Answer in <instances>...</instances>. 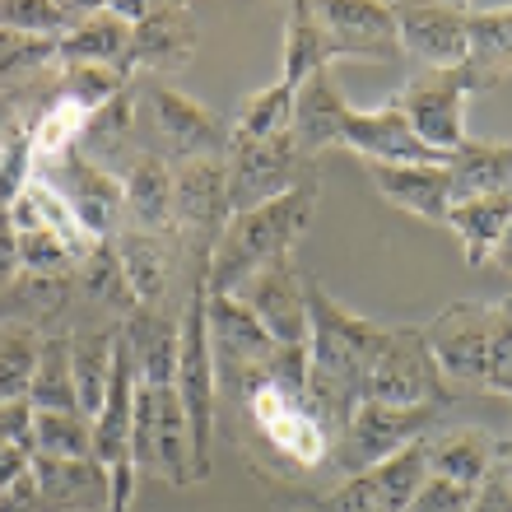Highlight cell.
Instances as JSON below:
<instances>
[{
    "instance_id": "obj_11",
    "label": "cell",
    "mask_w": 512,
    "mask_h": 512,
    "mask_svg": "<svg viewBox=\"0 0 512 512\" xmlns=\"http://www.w3.org/2000/svg\"><path fill=\"white\" fill-rule=\"evenodd\" d=\"M298 145L294 131L270 135V140H247V145H229L224 154V168H229V210L243 215V210H256V205L280 201L284 191L298 187Z\"/></svg>"
},
{
    "instance_id": "obj_40",
    "label": "cell",
    "mask_w": 512,
    "mask_h": 512,
    "mask_svg": "<svg viewBox=\"0 0 512 512\" xmlns=\"http://www.w3.org/2000/svg\"><path fill=\"white\" fill-rule=\"evenodd\" d=\"M33 122L24 117H10L0 126V210H14V201L28 191L33 182Z\"/></svg>"
},
{
    "instance_id": "obj_4",
    "label": "cell",
    "mask_w": 512,
    "mask_h": 512,
    "mask_svg": "<svg viewBox=\"0 0 512 512\" xmlns=\"http://www.w3.org/2000/svg\"><path fill=\"white\" fill-rule=\"evenodd\" d=\"M131 461L135 475L163 480L173 489L201 485L196 457H191V424L177 387H149L135 382V419H131Z\"/></svg>"
},
{
    "instance_id": "obj_47",
    "label": "cell",
    "mask_w": 512,
    "mask_h": 512,
    "mask_svg": "<svg viewBox=\"0 0 512 512\" xmlns=\"http://www.w3.org/2000/svg\"><path fill=\"white\" fill-rule=\"evenodd\" d=\"M466 508H471V494L438 480V475H429L424 489L415 494V503H410V512H466Z\"/></svg>"
},
{
    "instance_id": "obj_38",
    "label": "cell",
    "mask_w": 512,
    "mask_h": 512,
    "mask_svg": "<svg viewBox=\"0 0 512 512\" xmlns=\"http://www.w3.org/2000/svg\"><path fill=\"white\" fill-rule=\"evenodd\" d=\"M364 475L378 485L382 503H387L391 512H410L415 494L424 489V480H429V438L401 447L396 457H387L382 466H373V471H364Z\"/></svg>"
},
{
    "instance_id": "obj_33",
    "label": "cell",
    "mask_w": 512,
    "mask_h": 512,
    "mask_svg": "<svg viewBox=\"0 0 512 512\" xmlns=\"http://www.w3.org/2000/svg\"><path fill=\"white\" fill-rule=\"evenodd\" d=\"M80 294L89 308L108 312V317H122V326L135 317V294L131 284H126L122 275V261H117V252H112V243H98L94 252L80 261Z\"/></svg>"
},
{
    "instance_id": "obj_52",
    "label": "cell",
    "mask_w": 512,
    "mask_h": 512,
    "mask_svg": "<svg viewBox=\"0 0 512 512\" xmlns=\"http://www.w3.org/2000/svg\"><path fill=\"white\" fill-rule=\"evenodd\" d=\"M10 229V210H0V233Z\"/></svg>"
},
{
    "instance_id": "obj_10",
    "label": "cell",
    "mask_w": 512,
    "mask_h": 512,
    "mask_svg": "<svg viewBox=\"0 0 512 512\" xmlns=\"http://www.w3.org/2000/svg\"><path fill=\"white\" fill-rule=\"evenodd\" d=\"M201 42V24L191 5L177 0H145V14L131 24V47H126V75H163V70L191 66Z\"/></svg>"
},
{
    "instance_id": "obj_22",
    "label": "cell",
    "mask_w": 512,
    "mask_h": 512,
    "mask_svg": "<svg viewBox=\"0 0 512 512\" xmlns=\"http://www.w3.org/2000/svg\"><path fill=\"white\" fill-rule=\"evenodd\" d=\"M33 480L42 494V512H108V471L98 461H56L33 457Z\"/></svg>"
},
{
    "instance_id": "obj_20",
    "label": "cell",
    "mask_w": 512,
    "mask_h": 512,
    "mask_svg": "<svg viewBox=\"0 0 512 512\" xmlns=\"http://www.w3.org/2000/svg\"><path fill=\"white\" fill-rule=\"evenodd\" d=\"M122 196H126V219L131 229L159 233L173 238L177 233V215H173V163L163 154H131L122 173Z\"/></svg>"
},
{
    "instance_id": "obj_34",
    "label": "cell",
    "mask_w": 512,
    "mask_h": 512,
    "mask_svg": "<svg viewBox=\"0 0 512 512\" xmlns=\"http://www.w3.org/2000/svg\"><path fill=\"white\" fill-rule=\"evenodd\" d=\"M294 122V89L284 80L256 89L243 98L238 117L229 122V145H247V140H270V135H284Z\"/></svg>"
},
{
    "instance_id": "obj_19",
    "label": "cell",
    "mask_w": 512,
    "mask_h": 512,
    "mask_svg": "<svg viewBox=\"0 0 512 512\" xmlns=\"http://www.w3.org/2000/svg\"><path fill=\"white\" fill-rule=\"evenodd\" d=\"M350 98L340 89L336 80V66H322L312 70L308 80L298 84L294 94V145L298 154L308 159V154H322V149H340V135H345V122H350Z\"/></svg>"
},
{
    "instance_id": "obj_45",
    "label": "cell",
    "mask_w": 512,
    "mask_h": 512,
    "mask_svg": "<svg viewBox=\"0 0 512 512\" xmlns=\"http://www.w3.org/2000/svg\"><path fill=\"white\" fill-rule=\"evenodd\" d=\"M485 387L512 396V294L494 303V331H489V368Z\"/></svg>"
},
{
    "instance_id": "obj_14",
    "label": "cell",
    "mask_w": 512,
    "mask_h": 512,
    "mask_svg": "<svg viewBox=\"0 0 512 512\" xmlns=\"http://www.w3.org/2000/svg\"><path fill=\"white\" fill-rule=\"evenodd\" d=\"M489 331H494V303H452L424 326V340H429L443 378L485 382Z\"/></svg>"
},
{
    "instance_id": "obj_17",
    "label": "cell",
    "mask_w": 512,
    "mask_h": 512,
    "mask_svg": "<svg viewBox=\"0 0 512 512\" xmlns=\"http://www.w3.org/2000/svg\"><path fill=\"white\" fill-rule=\"evenodd\" d=\"M401 52L419 56L429 70L466 66V5H391Z\"/></svg>"
},
{
    "instance_id": "obj_43",
    "label": "cell",
    "mask_w": 512,
    "mask_h": 512,
    "mask_svg": "<svg viewBox=\"0 0 512 512\" xmlns=\"http://www.w3.org/2000/svg\"><path fill=\"white\" fill-rule=\"evenodd\" d=\"M126 89H131V75L122 66H61V98H75L84 112L108 108Z\"/></svg>"
},
{
    "instance_id": "obj_8",
    "label": "cell",
    "mask_w": 512,
    "mask_h": 512,
    "mask_svg": "<svg viewBox=\"0 0 512 512\" xmlns=\"http://www.w3.org/2000/svg\"><path fill=\"white\" fill-rule=\"evenodd\" d=\"M173 215L177 233L191 243L196 256H210L219 233L229 224V168L224 154H205V159L173 163Z\"/></svg>"
},
{
    "instance_id": "obj_6",
    "label": "cell",
    "mask_w": 512,
    "mask_h": 512,
    "mask_svg": "<svg viewBox=\"0 0 512 512\" xmlns=\"http://www.w3.org/2000/svg\"><path fill=\"white\" fill-rule=\"evenodd\" d=\"M438 405H387V401H359V410L350 415L345 433L331 443V461L345 475H364L373 466H382L387 457H396L401 447L429 438L438 424Z\"/></svg>"
},
{
    "instance_id": "obj_32",
    "label": "cell",
    "mask_w": 512,
    "mask_h": 512,
    "mask_svg": "<svg viewBox=\"0 0 512 512\" xmlns=\"http://www.w3.org/2000/svg\"><path fill=\"white\" fill-rule=\"evenodd\" d=\"M322 66H336L331 38H326V28H322V19H317V10H312V0H298L294 10H289V24H284V70H280V80L298 94V84Z\"/></svg>"
},
{
    "instance_id": "obj_31",
    "label": "cell",
    "mask_w": 512,
    "mask_h": 512,
    "mask_svg": "<svg viewBox=\"0 0 512 512\" xmlns=\"http://www.w3.org/2000/svg\"><path fill=\"white\" fill-rule=\"evenodd\" d=\"M466 66L494 84L512 70V5H466Z\"/></svg>"
},
{
    "instance_id": "obj_16",
    "label": "cell",
    "mask_w": 512,
    "mask_h": 512,
    "mask_svg": "<svg viewBox=\"0 0 512 512\" xmlns=\"http://www.w3.org/2000/svg\"><path fill=\"white\" fill-rule=\"evenodd\" d=\"M61 163V196L70 201L75 219L84 224V233L94 243H112L126 229V196H122V177L108 173L103 163L84 159L80 149H70Z\"/></svg>"
},
{
    "instance_id": "obj_37",
    "label": "cell",
    "mask_w": 512,
    "mask_h": 512,
    "mask_svg": "<svg viewBox=\"0 0 512 512\" xmlns=\"http://www.w3.org/2000/svg\"><path fill=\"white\" fill-rule=\"evenodd\" d=\"M42 331L28 322H0V401H28Z\"/></svg>"
},
{
    "instance_id": "obj_50",
    "label": "cell",
    "mask_w": 512,
    "mask_h": 512,
    "mask_svg": "<svg viewBox=\"0 0 512 512\" xmlns=\"http://www.w3.org/2000/svg\"><path fill=\"white\" fill-rule=\"evenodd\" d=\"M24 275V266H19V247H14V229L0 233V289H10L14 280Z\"/></svg>"
},
{
    "instance_id": "obj_27",
    "label": "cell",
    "mask_w": 512,
    "mask_h": 512,
    "mask_svg": "<svg viewBox=\"0 0 512 512\" xmlns=\"http://www.w3.org/2000/svg\"><path fill=\"white\" fill-rule=\"evenodd\" d=\"M131 47V24L112 5H94L61 38V66H122Z\"/></svg>"
},
{
    "instance_id": "obj_29",
    "label": "cell",
    "mask_w": 512,
    "mask_h": 512,
    "mask_svg": "<svg viewBox=\"0 0 512 512\" xmlns=\"http://www.w3.org/2000/svg\"><path fill=\"white\" fill-rule=\"evenodd\" d=\"M512 224V191H499V196H475V201H452L447 210V229L461 238L466 247V266H480L494 256L499 238Z\"/></svg>"
},
{
    "instance_id": "obj_51",
    "label": "cell",
    "mask_w": 512,
    "mask_h": 512,
    "mask_svg": "<svg viewBox=\"0 0 512 512\" xmlns=\"http://www.w3.org/2000/svg\"><path fill=\"white\" fill-rule=\"evenodd\" d=\"M494 261H499V266L512 275V224H508V233L499 238V247H494Z\"/></svg>"
},
{
    "instance_id": "obj_7",
    "label": "cell",
    "mask_w": 512,
    "mask_h": 512,
    "mask_svg": "<svg viewBox=\"0 0 512 512\" xmlns=\"http://www.w3.org/2000/svg\"><path fill=\"white\" fill-rule=\"evenodd\" d=\"M368 401L387 405H438L447 401V378L433 359L419 326H387L373 373H368Z\"/></svg>"
},
{
    "instance_id": "obj_15",
    "label": "cell",
    "mask_w": 512,
    "mask_h": 512,
    "mask_svg": "<svg viewBox=\"0 0 512 512\" xmlns=\"http://www.w3.org/2000/svg\"><path fill=\"white\" fill-rule=\"evenodd\" d=\"M149 117H154V131L163 135V149L168 159H205V154H229V122L210 112L196 98L177 94L168 84H149Z\"/></svg>"
},
{
    "instance_id": "obj_24",
    "label": "cell",
    "mask_w": 512,
    "mask_h": 512,
    "mask_svg": "<svg viewBox=\"0 0 512 512\" xmlns=\"http://www.w3.org/2000/svg\"><path fill=\"white\" fill-rule=\"evenodd\" d=\"M112 252L122 261V275H126V284H131L135 303H140V308H163L168 280H173V247H168V238L126 224V229L112 238Z\"/></svg>"
},
{
    "instance_id": "obj_30",
    "label": "cell",
    "mask_w": 512,
    "mask_h": 512,
    "mask_svg": "<svg viewBox=\"0 0 512 512\" xmlns=\"http://www.w3.org/2000/svg\"><path fill=\"white\" fill-rule=\"evenodd\" d=\"M489 471H494V443H489L485 433L452 429L443 438H429V475H438L447 485L475 494V489L485 485Z\"/></svg>"
},
{
    "instance_id": "obj_46",
    "label": "cell",
    "mask_w": 512,
    "mask_h": 512,
    "mask_svg": "<svg viewBox=\"0 0 512 512\" xmlns=\"http://www.w3.org/2000/svg\"><path fill=\"white\" fill-rule=\"evenodd\" d=\"M326 512H391V508L382 503L378 485H373L368 475H350V480L326 499Z\"/></svg>"
},
{
    "instance_id": "obj_42",
    "label": "cell",
    "mask_w": 512,
    "mask_h": 512,
    "mask_svg": "<svg viewBox=\"0 0 512 512\" xmlns=\"http://www.w3.org/2000/svg\"><path fill=\"white\" fill-rule=\"evenodd\" d=\"M33 466V405L0 401V494Z\"/></svg>"
},
{
    "instance_id": "obj_18",
    "label": "cell",
    "mask_w": 512,
    "mask_h": 512,
    "mask_svg": "<svg viewBox=\"0 0 512 512\" xmlns=\"http://www.w3.org/2000/svg\"><path fill=\"white\" fill-rule=\"evenodd\" d=\"M340 149H354V154H364L368 163H447V154H433L424 140L415 135V126L405 122V112L396 103H382L373 112H350V122H345V135H340Z\"/></svg>"
},
{
    "instance_id": "obj_23",
    "label": "cell",
    "mask_w": 512,
    "mask_h": 512,
    "mask_svg": "<svg viewBox=\"0 0 512 512\" xmlns=\"http://www.w3.org/2000/svg\"><path fill=\"white\" fill-rule=\"evenodd\" d=\"M135 359V378L149 387H173L177 378V345H182V317H168L163 308H135L122 326Z\"/></svg>"
},
{
    "instance_id": "obj_49",
    "label": "cell",
    "mask_w": 512,
    "mask_h": 512,
    "mask_svg": "<svg viewBox=\"0 0 512 512\" xmlns=\"http://www.w3.org/2000/svg\"><path fill=\"white\" fill-rule=\"evenodd\" d=\"M0 512H42V494H38L33 471H24L5 494H0Z\"/></svg>"
},
{
    "instance_id": "obj_48",
    "label": "cell",
    "mask_w": 512,
    "mask_h": 512,
    "mask_svg": "<svg viewBox=\"0 0 512 512\" xmlns=\"http://www.w3.org/2000/svg\"><path fill=\"white\" fill-rule=\"evenodd\" d=\"M466 512H512V489H508V480H503L499 471H489L485 485L471 494V508H466Z\"/></svg>"
},
{
    "instance_id": "obj_39",
    "label": "cell",
    "mask_w": 512,
    "mask_h": 512,
    "mask_svg": "<svg viewBox=\"0 0 512 512\" xmlns=\"http://www.w3.org/2000/svg\"><path fill=\"white\" fill-rule=\"evenodd\" d=\"M52 66H61V38H33V33L0 28V94H10Z\"/></svg>"
},
{
    "instance_id": "obj_21",
    "label": "cell",
    "mask_w": 512,
    "mask_h": 512,
    "mask_svg": "<svg viewBox=\"0 0 512 512\" xmlns=\"http://www.w3.org/2000/svg\"><path fill=\"white\" fill-rule=\"evenodd\" d=\"M373 173V187L387 196L391 205H401L410 215L429 219V224H447V210H452V173L447 163H368Z\"/></svg>"
},
{
    "instance_id": "obj_12",
    "label": "cell",
    "mask_w": 512,
    "mask_h": 512,
    "mask_svg": "<svg viewBox=\"0 0 512 512\" xmlns=\"http://www.w3.org/2000/svg\"><path fill=\"white\" fill-rule=\"evenodd\" d=\"M233 298L266 326L280 345H308V280L298 275L294 256L270 261L252 280L233 289Z\"/></svg>"
},
{
    "instance_id": "obj_9",
    "label": "cell",
    "mask_w": 512,
    "mask_h": 512,
    "mask_svg": "<svg viewBox=\"0 0 512 512\" xmlns=\"http://www.w3.org/2000/svg\"><path fill=\"white\" fill-rule=\"evenodd\" d=\"M243 410H247V419H252L256 429H261V438H266L289 466H298V471H317V466H326V457H331V438H326V429L312 419V410L298 401V396H289L284 387L266 382V387H256L252 396H247Z\"/></svg>"
},
{
    "instance_id": "obj_13",
    "label": "cell",
    "mask_w": 512,
    "mask_h": 512,
    "mask_svg": "<svg viewBox=\"0 0 512 512\" xmlns=\"http://www.w3.org/2000/svg\"><path fill=\"white\" fill-rule=\"evenodd\" d=\"M322 19L336 61H401L396 14L382 0H326L312 5Z\"/></svg>"
},
{
    "instance_id": "obj_41",
    "label": "cell",
    "mask_w": 512,
    "mask_h": 512,
    "mask_svg": "<svg viewBox=\"0 0 512 512\" xmlns=\"http://www.w3.org/2000/svg\"><path fill=\"white\" fill-rule=\"evenodd\" d=\"M84 126H89V112L75 98L56 94V103H47V112L33 122V154H38V163H56L66 159L70 149H80Z\"/></svg>"
},
{
    "instance_id": "obj_35",
    "label": "cell",
    "mask_w": 512,
    "mask_h": 512,
    "mask_svg": "<svg viewBox=\"0 0 512 512\" xmlns=\"http://www.w3.org/2000/svg\"><path fill=\"white\" fill-rule=\"evenodd\" d=\"M33 457L94 461V424L80 410H33Z\"/></svg>"
},
{
    "instance_id": "obj_25",
    "label": "cell",
    "mask_w": 512,
    "mask_h": 512,
    "mask_svg": "<svg viewBox=\"0 0 512 512\" xmlns=\"http://www.w3.org/2000/svg\"><path fill=\"white\" fill-rule=\"evenodd\" d=\"M10 229L14 233H28V229H47V233H56L61 243L70 247V252L80 256H89L94 252V238L84 233V224L75 219V210H70V201L61 196V187H52V182H42V177H33L28 182V191L14 201V210H10Z\"/></svg>"
},
{
    "instance_id": "obj_36",
    "label": "cell",
    "mask_w": 512,
    "mask_h": 512,
    "mask_svg": "<svg viewBox=\"0 0 512 512\" xmlns=\"http://www.w3.org/2000/svg\"><path fill=\"white\" fill-rule=\"evenodd\" d=\"M33 410H80L75 405V373H70V336L52 331L42 336V354L33 368V387H28Z\"/></svg>"
},
{
    "instance_id": "obj_5",
    "label": "cell",
    "mask_w": 512,
    "mask_h": 512,
    "mask_svg": "<svg viewBox=\"0 0 512 512\" xmlns=\"http://www.w3.org/2000/svg\"><path fill=\"white\" fill-rule=\"evenodd\" d=\"M494 80H485L471 66H452V70H419L415 80L396 89L391 103L405 112V122L415 126V135L433 154H457L471 135H466V103L471 94L489 89Z\"/></svg>"
},
{
    "instance_id": "obj_28",
    "label": "cell",
    "mask_w": 512,
    "mask_h": 512,
    "mask_svg": "<svg viewBox=\"0 0 512 512\" xmlns=\"http://www.w3.org/2000/svg\"><path fill=\"white\" fill-rule=\"evenodd\" d=\"M452 173V201H475V196H499L512 191V140H466L447 159Z\"/></svg>"
},
{
    "instance_id": "obj_44",
    "label": "cell",
    "mask_w": 512,
    "mask_h": 512,
    "mask_svg": "<svg viewBox=\"0 0 512 512\" xmlns=\"http://www.w3.org/2000/svg\"><path fill=\"white\" fill-rule=\"evenodd\" d=\"M14 247H19V266H24V275H70V266H80V256L47 229L14 233Z\"/></svg>"
},
{
    "instance_id": "obj_26",
    "label": "cell",
    "mask_w": 512,
    "mask_h": 512,
    "mask_svg": "<svg viewBox=\"0 0 512 512\" xmlns=\"http://www.w3.org/2000/svg\"><path fill=\"white\" fill-rule=\"evenodd\" d=\"M117 331H70V373H75V405L94 424L112 387V364H117Z\"/></svg>"
},
{
    "instance_id": "obj_2",
    "label": "cell",
    "mask_w": 512,
    "mask_h": 512,
    "mask_svg": "<svg viewBox=\"0 0 512 512\" xmlns=\"http://www.w3.org/2000/svg\"><path fill=\"white\" fill-rule=\"evenodd\" d=\"M312 215H317V182L312 177H303L294 191H284L280 201L229 215L215 252H210V266H205V289L210 294H233L238 284L252 280L256 270H266L270 261L294 256Z\"/></svg>"
},
{
    "instance_id": "obj_53",
    "label": "cell",
    "mask_w": 512,
    "mask_h": 512,
    "mask_svg": "<svg viewBox=\"0 0 512 512\" xmlns=\"http://www.w3.org/2000/svg\"><path fill=\"white\" fill-rule=\"evenodd\" d=\"M289 512H317V508H289Z\"/></svg>"
},
{
    "instance_id": "obj_3",
    "label": "cell",
    "mask_w": 512,
    "mask_h": 512,
    "mask_svg": "<svg viewBox=\"0 0 512 512\" xmlns=\"http://www.w3.org/2000/svg\"><path fill=\"white\" fill-rule=\"evenodd\" d=\"M182 410L191 424V457L196 475L210 480L215 466V415H219V378L215 354H210V322H205V270H196L187 284V308H182V345H177V378H173Z\"/></svg>"
},
{
    "instance_id": "obj_1",
    "label": "cell",
    "mask_w": 512,
    "mask_h": 512,
    "mask_svg": "<svg viewBox=\"0 0 512 512\" xmlns=\"http://www.w3.org/2000/svg\"><path fill=\"white\" fill-rule=\"evenodd\" d=\"M382 340H387V326L350 312L317 280H308V391H303V405L331 443L345 433L359 401H368V373H373Z\"/></svg>"
}]
</instances>
